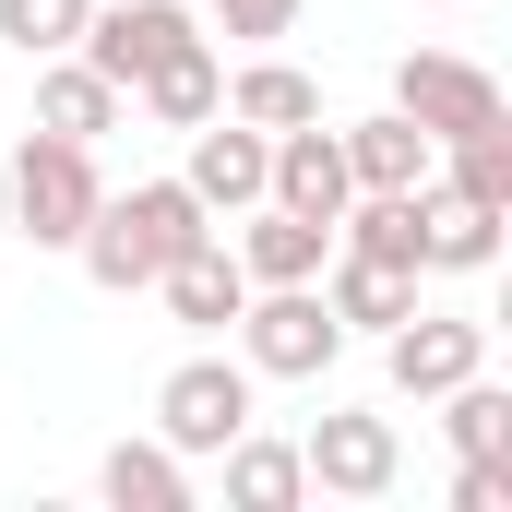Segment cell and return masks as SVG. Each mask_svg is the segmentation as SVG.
<instances>
[{"instance_id": "cell-1", "label": "cell", "mask_w": 512, "mask_h": 512, "mask_svg": "<svg viewBox=\"0 0 512 512\" xmlns=\"http://www.w3.org/2000/svg\"><path fill=\"white\" fill-rule=\"evenodd\" d=\"M191 239H215V215L191 203V179H131V191H96V215H84L72 262H84L108 298H143Z\"/></svg>"}, {"instance_id": "cell-2", "label": "cell", "mask_w": 512, "mask_h": 512, "mask_svg": "<svg viewBox=\"0 0 512 512\" xmlns=\"http://www.w3.org/2000/svg\"><path fill=\"white\" fill-rule=\"evenodd\" d=\"M0 179H12V239H36V251H72L84 239V215H96V143H60V131H24L12 155H0Z\"/></svg>"}, {"instance_id": "cell-3", "label": "cell", "mask_w": 512, "mask_h": 512, "mask_svg": "<svg viewBox=\"0 0 512 512\" xmlns=\"http://www.w3.org/2000/svg\"><path fill=\"white\" fill-rule=\"evenodd\" d=\"M227 334H239L251 382H322V370L346 358V322L322 310V286H251Z\"/></svg>"}, {"instance_id": "cell-4", "label": "cell", "mask_w": 512, "mask_h": 512, "mask_svg": "<svg viewBox=\"0 0 512 512\" xmlns=\"http://www.w3.org/2000/svg\"><path fill=\"white\" fill-rule=\"evenodd\" d=\"M251 405H262L251 358H179V370L155 382V441H167V453H227V441L251 429Z\"/></svg>"}, {"instance_id": "cell-5", "label": "cell", "mask_w": 512, "mask_h": 512, "mask_svg": "<svg viewBox=\"0 0 512 512\" xmlns=\"http://www.w3.org/2000/svg\"><path fill=\"white\" fill-rule=\"evenodd\" d=\"M393 108L429 131V143H453V131H489L512 120V96H501V72L489 60H465V48H405L393 60Z\"/></svg>"}, {"instance_id": "cell-6", "label": "cell", "mask_w": 512, "mask_h": 512, "mask_svg": "<svg viewBox=\"0 0 512 512\" xmlns=\"http://www.w3.org/2000/svg\"><path fill=\"white\" fill-rule=\"evenodd\" d=\"M298 465H310V489H322V501H393L405 441H393V417H370V405H334V417H310Z\"/></svg>"}, {"instance_id": "cell-7", "label": "cell", "mask_w": 512, "mask_h": 512, "mask_svg": "<svg viewBox=\"0 0 512 512\" xmlns=\"http://www.w3.org/2000/svg\"><path fill=\"white\" fill-rule=\"evenodd\" d=\"M191 36H203V24H191L179 0H96V12H84V36H72V60H96V72L131 96V84H143L167 48H191Z\"/></svg>"}, {"instance_id": "cell-8", "label": "cell", "mask_w": 512, "mask_h": 512, "mask_svg": "<svg viewBox=\"0 0 512 512\" xmlns=\"http://www.w3.org/2000/svg\"><path fill=\"white\" fill-rule=\"evenodd\" d=\"M465 370H489V322H453V310H405L382 334V382L405 405H429V393H453Z\"/></svg>"}, {"instance_id": "cell-9", "label": "cell", "mask_w": 512, "mask_h": 512, "mask_svg": "<svg viewBox=\"0 0 512 512\" xmlns=\"http://www.w3.org/2000/svg\"><path fill=\"white\" fill-rule=\"evenodd\" d=\"M262 167H274V131H251V120L215 108V120L191 131V167H179V179H191L203 215H251V203H262Z\"/></svg>"}, {"instance_id": "cell-10", "label": "cell", "mask_w": 512, "mask_h": 512, "mask_svg": "<svg viewBox=\"0 0 512 512\" xmlns=\"http://www.w3.org/2000/svg\"><path fill=\"white\" fill-rule=\"evenodd\" d=\"M346 191H358V179H346V143H334L322 120L274 131V167H262V203H286V215H322V227H334V215H346Z\"/></svg>"}, {"instance_id": "cell-11", "label": "cell", "mask_w": 512, "mask_h": 512, "mask_svg": "<svg viewBox=\"0 0 512 512\" xmlns=\"http://www.w3.org/2000/svg\"><path fill=\"white\" fill-rule=\"evenodd\" d=\"M120 120H131V96L108 84V72H96V60H72V48H60V60H36V120H24V131H60V143H108Z\"/></svg>"}, {"instance_id": "cell-12", "label": "cell", "mask_w": 512, "mask_h": 512, "mask_svg": "<svg viewBox=\"0 0 512 512\" xmlns=\"http://www.w3.org/2000/svg\"><path fill=\"white\" fill-rule=\"evenodd\" d=\"M155 298H167V322H179V334H227V322H239V298H251V274H239L227 239H191V251L155 274Z\"/></svg>"}, {"instance_id": "cell-13", "label": "cell", "mask_w": 512, "mask_h": 512, "mask_svg": "<svg viewBox=\"0 0 512 512\" xmlns=\"http://www.w3.org/2000/svg\"><path fill=\"white\" fill-rule=\"evenodd\" d=\"M227 251H239V274H251V286H310V274H322V251H334V227H322V215H286V203H251Z\"/></svg>"}, {"instance_id": "cell-14", "label": "cell", "mask_w": 512, "mask_h": 512, "mask_svg": "<svg viewBox=\"0 0 512 512\" xmlns=\"http://www.w3.org/2000/svg\"><path fill=\"white\" fill-rule=\"evenodd\" d=\"M131 108L155 131H203L215 108H227V72H215V36H191V48H167L143 84H131Z\"/></svg>"}, {"instance_id": "cell-15", "label": "cell", "mask_w": 512, "mask_h": 512, "mask_svg": "<svg viewBox=\"0 0 512 512\" xmlns=\"http://www.w3.org/2000/svg\"><path fill=\"white\" fill-rule=\"evenodd\" d=\"M322 310L346 322V334H393L405 310H417V274H393V262H358V251H322Z\"/></svg>"}, {"instance_id": "cell-16", "label": "cell", "mask_w": 512, "mask_h": 512, "mask_svg": "<svg viewBox=\"0 0 512 512\" xmlns=\"http://www.w3.org/2000/svg\"><path fill=\"white\" fill-rule=\"evenodd\" d=\"M334 143H346V179H358V191H429V155H441V143L405 120V108H382V120H346Z\"/></svg>"}, {"instance_id": "cell-17", "label": "cell", "mask_w": 512, "mask_h": 512, "mask_svg": "<svg viewBox=\"0 0 512 512\" xmlns=\"http://www.w3.org/2000/svg\"><path fill=\"white\" fill-rule=\"evenodd\" d=\"M501 227L512 215H489V203H465V191H417V239H429V274H489L501 262Z\"/></svg>"}, {"instance_id": "cell-18", "label": "cell", "mask_w": 512, "mask_h": 512, "mask_svg": "<svg viewBox=\"0 0 512 512\" xmlns=\"http://www.w3.org/2000/svg\"><path fill=\"white\" fill-rule=\"evenodd\" d=\"M334 251L393 262V274H429V239H417V191H346V215H334Z\"/></svg>"}, {"instance_id": "cell-19", "label": "cell", "mask_w": 512, "mask_h": 512, "mask_svg": "<svg viewBox=\"0 0 512 512\" xmlns=\"http://www.w3.org/2000/svg\"><path fill=\"white\" fill-rule=\"evenodd\" d=\"M96 489H108V512H191V453H167L155 429L143 441H108Z\"/></svg>"}, {"instance_id": "cell-20", "label": "cell", "mask_w": 512, "mask_h": 512, "mask_svg": "<svg viewBox=\"0 0 512 512\" xmlns=\"http://www.w3.org/2000/svg\"><path fill=\"white\" fill-rule=\"evenodd\" d=\"M227 120L298 131V120H322V84H310L298 60H239V72H227Z\"/></svg>"}, {"instance_id": "cell-21", "label": "cell", "mask_w": 512, "mask_h": 512, "mask_svg": "<svg viewBox=\"0 0 512 512\" xmlns=\"http://www.w3.org/2000/svg\"><path fill=\"white\" fill-rule=\"evenodd\" d=\"M227 501H239V512H298V501H310L298 441H262V429H239V441H227Z\"/></svg>"}, {"instance_id": "cell-22", "label": "cell", "mask_w": 512, "mask_h": 512, "mask_svg": "<svg viewBox=\"0 0 512 512\" xmlns=\"http://www.w3.org/2000/svg\"><path fill=\"white\" fill-rule=\"evenodd\" d=\"M441 405V429H453V453L465 465H512V393L489 382V370H465L453 393H429Z\"/></svg>"}, {"instance_id": "cell-23", "label": "cell", "mask_w": 512, "mask_h": 512, "mask_svg": "<svg viewBox=\"0 0 512 512\" xmlns=\"http://www.w3.org/2000/svg\"><path fill=\"white\" fill-rule=\"evenodd\" d=\"M84 12H96V0H0V48H12V60H60V48L84 36Z\"/></svg>"}, {"instance_id": "cell-24", "label": "cell", "mask_w": 512, "mask_h": 512, "mask_svg": "<svg viewBox=\"0 0 512 512\" xmlns=\"http://www.w3.org/2000/svg\"><path fill=\"white\" fill-rule=\"evenodd\" d=\"M215 12V36H239V48H274L286 24H298V0H203Z\"/></svg>"}, {"instance_id": "cell-25", "label": "cell", "mask_w": 512, "mask_h": 512, "mask_svg": "<svg viewBox=\"0 0 512 512\" xmlns=\"http://www.w3.org/2000/svg\"><path fill=\"white\" fill-rule=\"evenodd\" d=\"M512 501V465H453V512H501Z\"/></svg>"}, {"instance_id": "cell-26", "label": "cell", "mask_w": 512, "mask_h": 512, "mask_svg": "<svg viewBox=\"0 0 512 512\" xmlns=\"http://www.w3.org/2000/svg\"><path fill=\"white\" fill-rule=\"evenodd\" d=\"M0 239H12V179H0Z\"/></svg>"}]
</instances>
